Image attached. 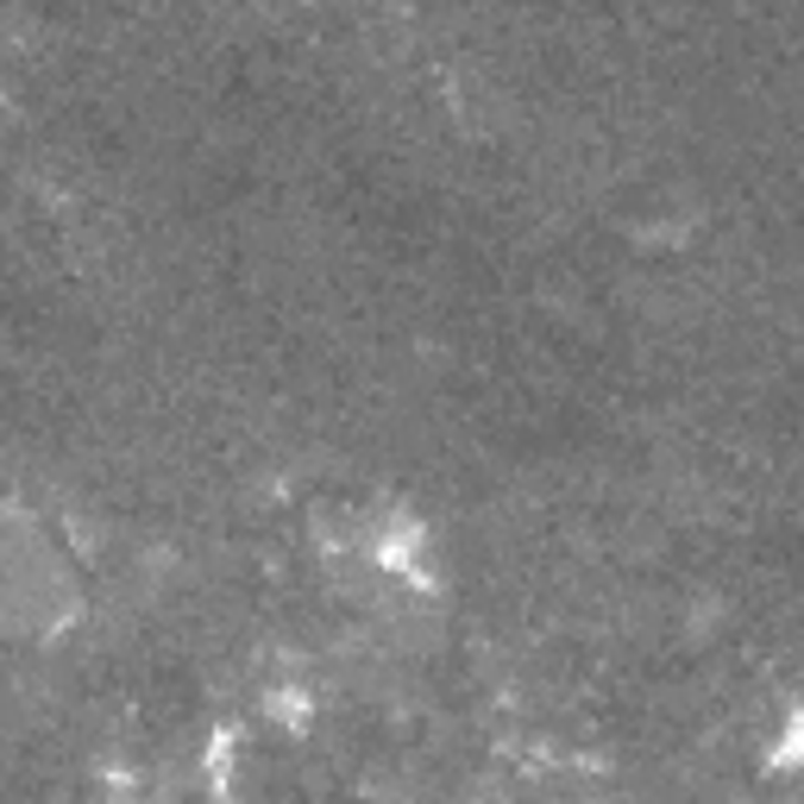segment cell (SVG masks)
<instances>
[{"label":"cell","mask_w":804,"mask_h":804,"mask_svg":"<svg viewBox=\"0 0 804 804\" xmlns=\"http://www.w3.org/2000/svg\"><path fill=\"white\" fill-rule=\"evenodd\" d=\"M780 761H785V766H798V761H804V710H792V717H785V735H780Z\"/></svg>","instance_id":"6da1fadb"}]
</instances>
